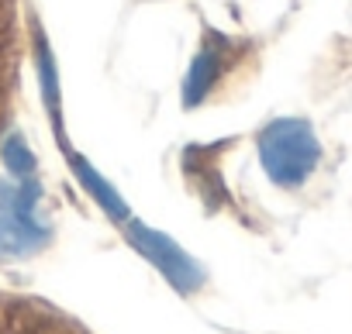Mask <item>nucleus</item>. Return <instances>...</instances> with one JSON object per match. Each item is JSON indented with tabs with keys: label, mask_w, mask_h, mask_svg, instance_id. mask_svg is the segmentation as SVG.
<instances>
[{
	"label": "nucleus",
	"mask_w": 352,
	"mask_h": 334,
	"mask_svg": "<svg viewBox=\"0 0 352 334\" xmlns=\"http://www.w3.org/2000/svg\"><path fill=\"white\" fill-rule=\"evenodd\" d=\"M256 145H259V162H263L270 183H276L280 190L304 187L321 162V141H318L311 121H304V117L270 121L259 131Z\"/></svg>",
	"instance_id": "1"
},
{
	"label": "nucleus",
	"mask_w": 352,
	"mask_h": 334,
	"mask_svg": "<svg viewBox=\"0 0 352 334\" xmlns=\"http://www.w3.org/2000/svg\"><path fill=\"white\" fill-rule=\"evenodd\" d=\"M38 197H42V190H38L35 176L21 180L18 187L0 183V252L25 255L49 238L45 224L35 217Z\"/></svg>",
	"instance_id": "2"
},
{
	"label": "nucleus",
	"mask_w": 352,
	"mask_h": 334,
	"mask_svg": "<svg viewBox=\"0 0 352 334\" xmlns=\"http://www.w3.org/2000/svg\"><path fill=\"white\" fill-rule=\"evenodd\" d=\"M0 158H4V165L11 169V176H18V180L35 176L38 158H35V152L28 148V141L21 134H8L4 138V145H0Z\"/></svg>",
	"instance_id": "6"
},
{
	"label": "nucleus",
	"mask_w": 352,
	"mask_h": 334,
	"mask_svg": "<svg viewBox=\"0 0 352 334\" xmlns=\"http://www.w3.org/2000/svg\"><path fill=\"white\" fill-rule=\"evenodd\" d=\"M131 241L176 283V286H194L197 283V269H194V262L176 248L169 238H162V235H155V231H148V228H131Z\"/></svg>",
	"instance_id": "3"
},
{
	"label": "nucleus",
	"mask_w": 352,
	"mask_h": 334,
	"mask_svg": "<svg viewBox=\"0 0 352 334\" xmlns=\"http://www.w3.org/2000/svg\"><path fill=\"white\" fill-rule=\"evenodd\" d=\"M38 76H42V93H45V104L52 110V121L59 124V76H56V62H52L45 38H38Z\"/></svg>",
	"instance_id": "7"
},
{
	"label": "nucleus",
	"mask_w": 352,
	"mask_h": 334,
	"mask_svg": "<svg viewBox=\"0 0 352 334\" xmlns=\"http://www.w3.org/2000/svg\"><path fill=\"white\" fill-rule=\"evenodd\" d=\"M69 165H73V173H76V180L83 183V190L111 214V217H118V221H124L128 217V211H124V204H121V197L114 193V187H107L97 173H94V165L83 158V155H69Z\"/></svg>",
	"instance_id": "5"
},
{
	"label": "nucleus",
	"mask_w": 352,
	"mask_h": 334,
	"mask_svg": "<svg viewBox=\"0 0 352 334\" xmlns=\"http://www.w3.org/2000/svg\"><path fill=\"white\" fill-rule=\"evenodd\" d=\"M221 69H225L221 42L208 38V42L197 49V56H194V62H190V69H187V80H184V107H197V104H204L208 93L218 86Z\"/></svg>",
	"instance_id": "4"
}]
</instances>
